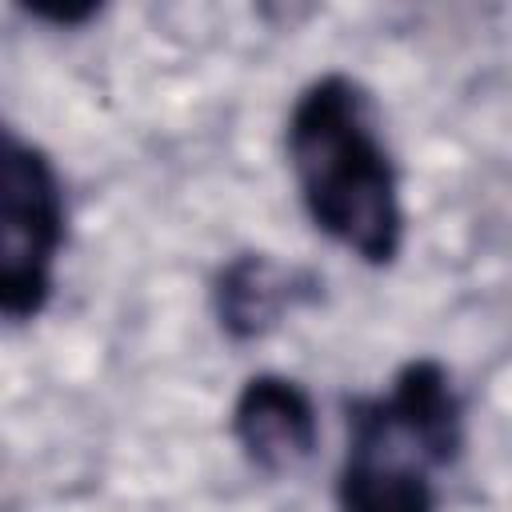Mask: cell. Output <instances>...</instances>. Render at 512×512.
Segmentation results:
<instances>
[{
    "instance_id": "6da1fadb",
    "label": "cell",
    "mask_w": 512,
    "mask_h": 512,
    "mask_svg": "<svg viewBox=\"0 0 512 512\" xmlns=\"http://www.w3.org/2000/svg\"><path fill=\"white\" fill-rule=\"evenodd\" d=\"M288 168L312 224L364 264H392L404 208L392 156L376 132L364 88L348 76L308 84L288 116Z\"/></svg>"
},
{
    "instance_id": "3957f363",
    "label": "cell",
    "mask_w": 512,
    "mask_h": 512,
    "mask_svg": "<svg viewBox=\"0 0 512 512\" xmlns=\"http://www.w3.org/2000/svg\"><path fill=\"white\" fill-rule=\"evenodd\" d=\"M64 216L52 160L0 120V316L32 320L48 304Z\"/></svg>"
},
{
    "instance_id": "277c9868",
    "label": "cell",
    "mask_w": 512,
    "mask_h": 512,
    "mask_svg": "<svg viewBox=\"0 0 512 512\" xmlns=\"http://www.w3.org/2000/svg\"><path fill=\"white\" fill-rule=\"evenodd\" d=\"M232 432L264 472L296 468L316 448V408L288 376H252L232 408Z\"/></svg>"
},
{
    "instance_id": "5b68a950",
    "label": "cell",
    "mask_w": 512,
    "mask_h": 512,
    "mask_svg": "<svg viewBox=\"0 0 512 512\" xmlns=\"http://www.w3.org/2000/svg\"><path fill=\"white\" fill-rule=\"evenodd\" d=\"M220 324L232 336H256L280 320L284 308H292L296 288L292 272L276 268L264 256H240L220 276Z\"/></svg>"
},
{
    "instance_id": "7a4b0ae2",
    "label": "cell",
    "mask_w": 512,
    "mask_h": 512,
    "mask_svg": "<svg viewBox=\"0 0 512 512\" xmlns=\"http://www.w3.org/2000/svg\"><path fill=\"white\" fill-rule=\"evenodd\" d=\"M460 448V400L440 364H408L388 396L352 408V440L340 468L344 512H436L432 464Z\"/></svg>"
}]
</instances>
